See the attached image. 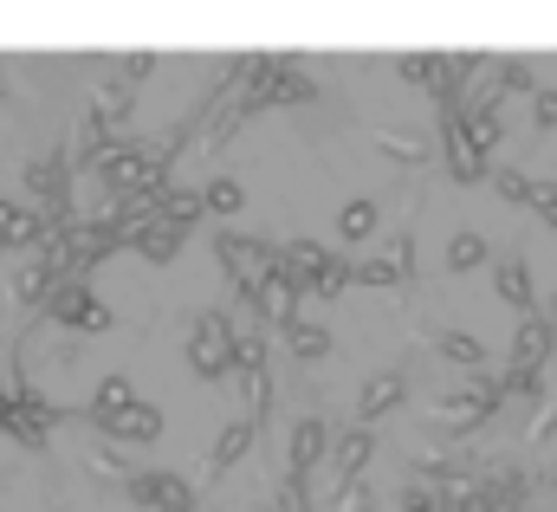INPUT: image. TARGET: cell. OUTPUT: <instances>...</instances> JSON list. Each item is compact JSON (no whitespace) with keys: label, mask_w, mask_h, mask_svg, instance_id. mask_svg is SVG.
Segmentation results:
<instances>
[{"label":"cell","mask_w":557,"mask_h":512,"mask_svg":"<svg viewBox=\"0 0 557 512\" xmlns=\"http://www.w3.org/2000/svg\"><path fill=\"white\" fill-rule=\"evenodd\" d=\"M188 370L201 383H221L234 370V331H227V312H201L195 331H188Z\"/></svg>","instance_id":"obj_1"},{"label":"cell","mask_w":557,"mask_h":512,"mask_svg":"<svg viewBox=\"0 0 557 512\" xmlns=\"http://www.w3.org/2000/svg\"><path fill=\"white\" fill-rule=\"evenodd\" d=\"M46 318L52 325H72V331H111V305L85 285V279H59L46 292Z\"/></svg>","instance_id":"obj_2"},{"label":"cell","mask_w":557,"mask_h":512,"mask_svg":"<svg viewBox=\"0 0 557 512\" xmlns=\"http://www.w3.org/2000/svg\"><path fill=\"white\" fill-rule=\"evenodd\" d=\"M214 254H221V266H227V279L240 285V298H247V292H253V285L278 266L273 247H267V241H247V234H221V241H214Z\"/></svg>","instance_id":"obj_3"},{"label":"cell","mask_w":557,"mask_h":512,"mask_svg":"<svg viewBox=\"0 0 557 512\" xmlns=\"http://www.w3.org/2000/svg\"><path fill=\"white\" fill-rule=\"evenodd\" d=\"M124 493H131V507H149V512H195V487L182 474H131Z\"/></svg>","instance_id":"obj_4"},{"label":"cell","mask_w":557,"mask_h":512,"mask_svg":"<svg viewBox=\"0 0 557 512\" xmlns=\"http://www.w3.org/2000/svg\"><path fill=\"white\" fill-rule=\"evenodd\" d=\"M493 402H499V383H480L473 395H447V402L434 409V428H447V435H473V428L493 415Z\"/></svg>","instance_id":"obj_5"},{"label":"cell","mask_w":557,"mask_h":512,"mask_svg":"<svg viewBox=\"0 0 557 512\" xmlns=\"http://www.w3.org/2000/svg\"><path fill=\"white\" fill-rule=\"evenodd\" d=\"M441 149H447V175L454 182H486V156L473 149V136L460 118H441Z\"/></svg>","instance_id":"obj_6"},{"label":"cell","mask_w":557,"mask_h":512,"mask_svg":"<svg viewBox=\"0 0 557 512\" xmlns=\"http://www.w3.org/2000/svg\"><path fill=\"white\" fill-rule=\"evenodd\" d=\"M409 402V377H396V370H376L363 395H357V428H370V422H383L389 409H403Z\"/></svg>","instance_id":"obj_7"},{"label":"cell","mask_w":557,"mask_h":512,"mask_svg":"<svg viewBox=\"0 0 557 512\" xmlns=\"http://www.w3.org/2000/svg\"><path fill=\"white\" fill-rule=\"evenodd\" d=\"M247 298L260 305V318H267V325H292V318H298V285H292L278 266L260 279V285H253V292H247Z\"/></svg>","instance_id":"obj_8"},{"label":"cell","mask_w":557,"mask_h":512,"mask_svg":"<svg viewBox=\"0 0 557 512\" xmlns=\"http://www.w3.org/2000/svg\"><path fill=\"white\" fill-rule=\"evenodd\" d=\"M33 241H46V215L33 202H0V254L7 247H33Z\"/></svg>","instance_id":"obj_9"},{"label":"cell","mask_w":557,"mask_h":512,"mask_svg":"<svg viewBox=\"0 0 557 512\" xmlns=\"http://www.w3.org/2000/svg\"><path fill=\"white\" fill-rule=\"evenodd\" d=\"M182 234H188V228H169V221L156 215V221H143V228H131V234H124V247H137L143 259L169 266V259H175V247H182Z\"/></svg>","instance_id":"obj_10"},{"label":"cell","mask_w":557,"mask_h":512,"mask_svg":"<svg viewBox=\"0 0 557 512\" xmlns=\"http://www.w3.org/2000/svg\"><path fill=\"white\" fill-rule=\"evenodd\" d=\"M324 441H331V428H324V415H305L298 428H292V480H305L318 461H324Z\"/></svg>","instance_id":"obj_11"},{"label":"cell","mask_w":557,"mask_h":512,"mask_svg":"<svg viewBox=\"0 0 557 512\" xmlns=\"http://www.w3.org/2000/svg\"><path fill=\"white\" fill-rule=\"evenodd\" d=\"M98 428H104L111 441H156V435H162V409H149V402H131L124 415H104Z\"/></svg>","instance_id":"obj_12"},{"label":"cell","mask_w":557,"mask_h":512,"mask_svg":"<svg viewBox=\"0 0 557 512\" xmlns=\"http://www.w3.org/2000/svg\"><path fill=\"white\" fill-rule=\"evenodd\" d=\"M552 318H525L519 325V338H512V370H545V357H552Z\"/></svg>","instance_id":"obj_13"},{"label":"cell","mask_w":557,"mask_h":512,"mask_svg":"<svg viewBox=\"0 0 557 512\" xmlns=\"http://www.w3.org/2000/svg\"><path fill=\"white\" fill-rule=\"evenodd\" d=\"M493 285H499V298H506L512 312H525V318H532V305H539V298H532V272H525V259H499V266H493Z\"/></svg>","instance_id":"obj_14"},{"label":"cell","mask_w":557,"mask_h":512,"mask_svg":"<svg viewBox=\"0 0 557 512\" xmlns=\"http://www.w3.org/2000/svg\"><path fill=\"white\" fill-rule=\"evenodd\" d=\"M318 266H324V247H318V241H292V247L278 254V272H285V279L298 285V298L311 292V279H318Z\"/></svg>","instance_id":"obj_15"},{"label":"cell","mask_w":557,"mask_h":512,"mask_svg":"<svg viewBox=\"0 0 557 512\" xmlns=\"http://www.w3.org/2000/svg\"><path fill=\"white\" fill-rule=\"evenodd\" d=\"M370 454H376V435H370V428H350V435L337 441V454H331V461H337V487L357 480V474L370 467Z\"/></svg>","instance_id":"obj_16"},{"label":"cell","mask_w":557,"mask_h":512,"mask_svg":"<svg viewBox=\"0 0 557 512\" xmlns=\"http://www.w3.org/2000/svg\"><path fill=\"white\" fill-rule=\"evenodd\" d=\"M253 435H260L253 422H234V428H221V441H214V461H208V467H214V474H234V467L247 461V448H253Z\"/></svg>","instance_id":"obj_17"},{"label":"cell","mask_w":557,"mask_h":512,"mask_svg":"<svg viewBox=\"0 0 557 512\" xmlns=\"http://www.w3.org/2000/svg\"><path fill=\"white\" fill-rule=\"evenodd\" d=\"M131 105H137V92H131L124 78H111V85L98 92V105H91V118H98V124H104V130H117V124H124V118H131Z\"/></svg>","instance_id":"obj_18"},{"label":"cell","mask_w":557,"mask_h":512,"mask_svg":"<svg viewBox=\"0 0 557 512\" xmlns=\"http://www.w3.org/2000/svg\"><path fill=\"white\" fill-rule=\"evenodd\" d=\"M376 221H383V215H376V202H344V208H337V234H344L350 247H357V241H370V234H376Z\"/></svg>","instance_id":"obj_19"},{"label":"cell","mask_w":557,"mask_h":512,"mask_svg":"<svg viewBox=\"0 0 557 512\" xmlns=\"http://www.w3.org/2000/svg\"><path fill=\"white\" fill-rule=\"evenodd\" d=\"M156 215H162L169 228H195V215H201V195H195V188H162Z\"/></svg>","instance_id":"obj_20"},{"label":"cell","mask_w":557,"mask_h":512,"mask_svg":"<svg viewBox=\"0 0 557 512\" xmlns=\"http://www.w3.org/2000/svg\"><path fill=\"white\" fill-rule=\"evenodd\" d=\"M59 279H52V266L46 259H33V266H20V279H13V298L20 305H46V292H52Z\"/></svg>","instance_id":"obj_21"},{"label":"cell","mask_w":557,"mask_h":512,"mask_svg":"<svg viewBox=\"0 0 557 512\" xmlns=\"http://www.w3.org/2000/svg\"><path fill=\"white\" fill-rule=\"evenodd\" d=\"M434 351H441L447 364H460V370H480V364H486L480 338H467V331H441V338H434Z\"/></svg>","instance_id":"obj_22"},{"label":"cell","mask_w":557,"mask_h":512,"mask_svg":"<svg viewBox=\"0 0 557 512\" xmlns=\"http://www.w3.org/2000/svg\"><path fill=\"white\" fill-rule=\"evenodd\" d=\"M131 402H137V389H131V377H104V383H98V395H91V415L104 422V415H124Z\"/></svg>","instance_id":"obj_23"},{"label":"cell","mask_w":557,"mask_h":512,"mask_svg":"<svg viewBox=\"0 0 557 512\" xmlns=\"http://www.w3.org/2000/svg\"><path fill=\"white\" fill-rule=\"evenodd\" d=\"M473 266H486V234H454V241H447V272L460 279V272H473Z\"/></svg>","instance_id":"obj_24"},{"label":"cell","mask_w":557,"mask_h":512,"mask_svg":"<svg viewBox=\"0 0 557 512\" xmlns=\"http://www.w3.org/2000/svg\"><path fill=\"white\" fill-rule=\"evenodd\" d=\"M409 272H416V266H403L396 254H389V259H363V266H350V279H357V285H403Z\"/></svg>","instance_id":"obj_25"},{"label":"cell","mask_w":557,"mask_h":512,"mask_svg":"<svg viewBox=\"0 0 557 512\" xmlns=\"http://www.w3.org/2000/svg\"><path fill=\"white\" fill-rule=\"evenodd\" d=\"M201 208H214V215H240V208H247V188H240L234 175H221V182L201 188Z\"/></svg>","instance_id":"obj_26"},{"label":"cell","mask_w":557,"mask_h":512,"mask_svg":"<svg viewBox=\"0 0 557 512\" xmlns=\"http://www.w3.org/2000/svg\"><path fill=\"white\" fill-rule=\"evenodd\" d=\"M285 344H292L298 357H324V351H331V331H324V325H305V318H292V325H285Z\"/></svg>","instance_id":"obj_27"},{"label":"cell","mask_w":557,"mask_h":512,"mask_svg":"<svg viewBox=\"0 0 557 512\" xmlns=\"http://www.w3.org/2000/svg\"><path fill=\"white\" fill-rule=\"evenodd\" d=\"M460 124H467V136H473V149H480V156L506 143V124H499V111H467Z\"/></svg>","instance_id":"obj_28"},{"label":"cell","mask_w":557,"mask_h":512,"mask_svg":"<svg viewBox=\"0 0 557 512\" xmlns=\"http://www.w3.org/2000/svg\"><path fill=\"white\" fill-rule=\"evenodd\" d=\"M486 175H493V188H499L512 208H532V195H539V182H532V175H519V169H486Z\"/></svg>","instance_id":"obj_29"},{"label":"cell","mask_w":557,"mask_h":512,"mask_svg":"<svg viewBox=\"0 0 557 512\" xmlns=\"http://www.w3.org/2000/svg\"><path fill=\"white\" fill-rule=\"evenodd\" d=\"M344 285H350V259L324 254V266H318V279H311V292H318V298H337Z\"/></svg>","instance_id":"obj_30"},{"label":"cell","mask_w":557,"mask_h":512,"mask_svg":"<svg viewBox=\"0 0 557 512\" xmlns=\"http://www.w3.org/2000/svg\"><path fill=\"white\" fill-rule=\"evenodd\" d=\"M376 149H383L389 162H409V169H416L421 156H428V149H421L416 136H396V130H383V136H376Z\"/></svg>","instance_id":"obj_31"},{"label":"cell","mask_w":557,"mask_h":512,"mask_svg":"<svg viewBox=\"0 0 557 512\" xmlns=\"http://www.w3.org/2000/svg\"><path fill=\"white\" fill-rule=\"evenodd\" d=\"M396 78H403V85H434V59H428V52L396 59Z\"/></svg>","instance_id":"obj_32"},{"label":"cell","mask_w":557,"mask_h":512,"mask_svg":"<svg viewBox=\"0 0 557 512\" xmlns=\"http://www.w3.org/2000/svg\"><path fill=\"white\" fill-rule=\"evenodd\" d=\"M525 395H539V370H506L499 402H525Z\"/></svg>","instance_id":"obj_33"},{"label":"cell","mask_w":557,"mask_h":512,"mask_svg":"<svg viewBox=\"0 0 557 512\" xmlns=\"http://www.w3.org/2000/svg\"><path fill=\"white\" fill-rule=\"evenodd\" d=\"M234 370H267V344L260 338H234Z\"/></svg>","instance_id":"obj_34"},{"label":"cell","mask_w":557,"mask_h":512,"mask_svg":"<svg viewBox=\"0 0 557 512\" xmlns=\"http://www.w3.org/2000/svg\"><path fill=\"white\" fill-rule=\"evenodd\" d=\"M331 512H370V487H363V480H344L337 500H331Z\"/></svg>","instance_id":"obj_35"},{"label":"cell","mask_w":557,"mask_h":512,"mask_svg":"<svg viewBox=\"0 0 557 512\" xmlns=\"http://www.w3.org/2000/svg\"><path fill=\"white\" fill-rule=\"evenodd\" d=\"M532 98H539V105H532V118H539V130H557V85H539Z\"/></svg>","instance_id":"obj_36"},{"label":"cell","mask_w":557,"mask_h":512,"mask_svg":"<svg viewBox=\"0 0 557 512\" xmlns=\"http://www.w3.org/2000/svg\"><path fill=\"white\" fill-rule=\"evenodd\" d=\"M552 428H557V395H545V402H539V415H532V448H539V441H552Z\"/></svg>","instance_id":"obj_37"},{"label":"cell","mask_w":557,"mask_h":512,"mask_svg":"<svg viewBox=\"0 0 557 512\" xmlns=\"http://www.w3.org/2000/svg\"><path fill=\"white\" fill-rule=\"evenodd\" d=\"M403 512H441V493L434 487H403Z\"/></svg>","instance_id":"obj_38"},{"label":"cell","mask_w":557,"mask_h":512,"mask_svg":"<svg viewBox=\"0 0 557 512\" xmlns=\"http://www.w3.org/2000/svg\"><path fill=\"white\" fill-rule=\"evenodd\" d=\"M149 72H156V59H149V52H137V59H124V72H117V78H124V85L137 92V85L149 78Z\"/></svg>","instance_id":"obj_39"},{"label":"cell","mask_w":557,"mask_h":512,"mask_svg":"<svg viewBox=\"0 0 557 512\" xmlns=\"http://www.w3.org/2000/svg\"><path fill=\"white\" fill-rule=\"evenodd\" d=\"M532 208H539V215H545V221L557 228V182H539V195H532Z\"/></svg>","instance_id":"obj_40"},{"label":"cell","mask_w":557,"mask_h":512,"mask_svg":"<svg viewBox=\"0 0 557 512\" xmlns=\"http://www.w3.org/2000/svg\"><path fill=\"white\" fill-rule=\"evenodd\" d=\"M545 487L557 493V448H552V461H545Z\"/></svg>","instance_id":"obj_41"},{"label":"cell","mask_w":557,"mask_h":512,"mask_svg":"<svg viewBox=\"0 0 557 512\" xmlns=\"http://www.w3.org/2000/svg\"><path fill=\"white\" fill-rule=\"evenodd\" d=\"M7 415H13V395H7V389H0V428H7Z\"/></svg>","instance_id":"obj_42"},{"label":"cell","mask_w":557,"mask_h":512,"mask_svg":"<svg viewBox=\"0 0 557 512\" xmlns=\"http://www.w3.org/2000/svg\"><path fill=\"white\" fill-rule=\"evenodd\" d=\"M552 318H557V298H552Z\"/></svg>","instance_id":"obj_43"},{"label":"cell","mask_w":557,"mask_h":512,"mask_svg":"<svg viewBox=\"0 0 557 512\" xmlns=\"http://www.w3.org/2000/svg\"><path fill=\"white\" fill-rule=\"evenodd\" d=\"M0 98H7V85H0Z\"/></svg>","instance_id":"obj_44"}]
</instances>
